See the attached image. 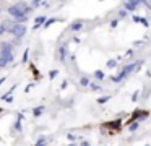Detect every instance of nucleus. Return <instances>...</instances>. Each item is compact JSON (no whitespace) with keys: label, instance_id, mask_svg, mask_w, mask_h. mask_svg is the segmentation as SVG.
I'll return each instance as SVG.
<instances>
[{"label":"nucleus","instance_id":"f257e3e1","mask_svg":"<svg viewBox=\"0 0 151 146\" xmlns=\"http://www.w3.org/2000/svg\"><path fill=\"white\" fill-rule=\"evenodd\" d=\"M29 12H31V8L26 7V3H17V5L8 7V13L18 21V23L25 21L26 18H28V13Z\"/></svg>","mask_w":151,"mask_h":146},{"label":"nucleus","instance_id":"f03ea898","mask_svg":"<svg viewBox=\"0 0 151 146\" xmlns=\"http://www.w3.org/2000/svg\"><path fill=\"white\" fill-rule=\"evenodd\" d=\"M140 63H143V60H138V62H135V63H132V65H127V67H123V70L120 73H119L117 76H114L112 78V81L114 83H119V81H122V80H125L128 75H130L132 72H133L135 68H138L140 67Z\"/></svg>","mask_w":151,"mask_h":146},{"label":"nucleus","instance_id":"7ed1b4c3","mask_svg":"<svg viewBox=\"0 0 151 146\" xmlns=\"http://www.w3.org/2000/svg\"><path fill=\"white\" fill-rule=\"evenodd\" d=\"M0 57L5 59L7 62H13L15 50H13V45L10 42H2V45H0Z\"/></svg>","mask_w":151,"mask_h":146},{"label":"nucleus","instance_id":"20e7f679","mask_svg":"<svg viewBox=\"0 0 151 146\" xmlns=\"http://www.w3.org/2000/svg\"><path fill=\"white\" fill-rule=\"evenodd\" d=\"M26 31H28V28H26V24H21V23H15V26H13L12 29V34L17 39H21V37L26 34Z\"/></svg>","mask_w":151,"mask_h":146},{"label":"nucleus","instance_id":"39448f33","mask_svg":"<svg viewBox=\"0 0 151 146\" xmlns=\"http://www.w3.org/2000/svg\"><path fill=\"white\" fill-rule=\"evenodd\" d=\"M148 115H150V112L148 110H135L133 114H132V117L127 120V125H130V123H133L137 118H146Z\"/></svg>","mask_w":151,"mask_h":146},{"label":"nucleus","instance_id":"423d86ee","mask_svg":"<svg viewBox=\"0 0 151 146\" xmlns=\"http://www.w3.org/2000/svg\"><path fill=\"white\" fill-rule=\"evenodd\" d=\"M102 128H112V133H119L120 132V120H112V122H106Z\"/></svg>","mask_w":151,"mask_h":146},{"label":"nucleus","instance_id":"0eeeda50","mask_svg":"<svg viewBox=\"0 0 151 146\" xmlns=\"http://www.w3.org/2000/svg\"><path fill=\"white\" fill-rule=\"evenodd\" d=\"M140 5H141V2H127V3H125V8L132 12V10H135V8H138Z\"/></svg>","mask_w":151,"mask_h":146},{"label":"nucleus","instance_id":"6e6552de","mask_svg":"<svg viewBox=\"0 0 151 146\" xmlns=\"http://www.w3.org/2000/svg\"><path fill=\"white\" fill-rule=\"evenodd\" d=\"M70 29H72V31H80V29H83V23L81 21H75V23L70 26Z\"/></svg>","mask_w":151,"mask_h":146},{"label":"nucleus","instance_id":"1a4fd4ad","mask_svg":"<svg viewBox=\"0 0 151 146\" xmlns=\"http://www.w3.org/2000/svg\"><path fill=\"white\" fill-rule=\"evenodd\" d=\"M44 21H46V18H44V16H37V18H36V21H34V23H36V24H34V28H39V26H41V24L42 23H44Z\"/></svg>","mask_w":151,"mask_h":146},{"label":"nucleus","instance_id":"9d476101","mask_svg":"<svg viewBox=\"0 0 151 146\" xmlns=\"http://www.w3.org/2000/svg\"><path fill=\"white\" fill-rule=\"evenodd\" d=\"M42 110H44V107H34V110H33V114H34V117H39V115H41L42 114Z\"/></svg>","mask_w":151,"mask_h":146},{"label":"nucleus","instance_id":"9b49d317","mask_svg":"<svg viewBox=\"0 0 151 146\" xmlns=\"http://www.w3.org/2000/svg\"><path fill=\"white\" fill-rule=\"evenodd\" d=\"M59 50H60V60H65V59H67V54H68V52H67V49L65 47H60Z\"/></svg>","mask_w":151,"mask_h":146},{"label":"nucleus","instance_id":"f8f14e48","mask_svg":"<svg viewBox=\"0 0 151 146\" xmlns=\"http://www.w3.org/2000/svg\"><path fill=\"white\" fill-rule=\"evenodd\" d=\"M94 76H96V80H104V72H101V70H98V72H94Z\"/></svg>","mask_w":151,"mask_h":146},{"label":"nucleus","instance_id":"ddd939ff","mask_svg":"<svg viewBox=\"0 0 151 146\" xmlns=\"http://www.w3.org/2000/svg\"><path fill=\"white\" fill-rule=\"evenodd\" d=\"M90 83H91V81H90V78H88V76H83L81 80H80V85H81V86H88Z\"/></svg>","mask_w":151,"mask_h":146},{"label":"nucleus","instance_id":"4468645a","mask_svg":"<svg viewBox=\"0 0 151 146\" xmlns=\"http://www.w3.org/2000/svg\"><path fill=\"white\" fill-rule=\"evenodd\" d=\"M90 89L91 91H101V86L96 85V83H90Z\"/></svg>","mask_w":151,"mask_h":146},{"label":"nucleus","instance_id":"2eb2a0df","mask_svg":"<svg viewBox=\"0 0 151 146\" xmlns=\"http://www.w3.org/2000/svg\"><path fill=\"white\" fill-rule=\"evenodd\" d=\"M137 128H138V123H137V122H133V123L128 125V130H130V132H137Z\"/></svg>","mask_w":151,"mask_h":146},{"label":"nucleus","instance_id":"dca6fc26","mask_svg":"<svg viewBox=\"0 0 151 146\" xmlns=\"http://www.w3.org/2000/svg\"><path fill=\"white\" fill-rule=\"evenodd\" d=\"M109 99H110V96H104V97H99V99H98V102H99V104H104V102H106V101H109Z\"/></svg>","mask_w":151,"mask_h":146},{"label":"nucleus","instance_id":"f3484780","mask_svg":"<svg viewBox=\"0 0 151 146\" xmlns=\"http://www.w3.org/2000/svg\"><path fill=\"white\" fill-rule=\"evenodd\" d=\"M28 55H29V50L26 49L25 54H23V63H26V60H28Z\"/></svg>","mask_w":151,"mask_h":146},{"label":"nucleus","instance_id":"a211bd4d","mask_svg":"<svg viewBox=\"0 0 151 146\" xmlns=\"http://www.w3.org/2000/svg\"><path fill=\"white\" fill-rule=\"evenodd\" d=\"M7 63H8V62L5 60V59H2V57H0V68H3V67H7Z\"/></svg>","mask_w":151,"mask_h":146},{"label":"nucleus","instance_id":"6ab92c4d","mask_svg":"<svg viewBox=\"0 0 151 146\" xmlns=\"http://www.w3.org/2000/svg\"><path fill=\"white\" fill-rule=\"evenodd\" d=\"M115 65H117V63H115V60H109V63H107V67H109V68H114Z\"/></svg>","mask_w":151,"mask_h":146},{"label":"nucleus","instance_id":"aec40b11","mask_svg":"<svg viewBox=\"0 0 151 146\" xmlns=\"http://www.w3.org/2000/svg\"><path fill=\"white\" fill-rule=\"evenodd\" d=\"M57 70H50V73H49V75H50V78H55V75H57Z\"/></svg>","mask_w":151,"mask_h":146},{"label":"nucleus","instance_id":"412c9836","mask_svg":"<svg viewBox=\"0 0 151 146\" xmlns=\"http://www.w3.org/2000/svg\"><path fill=\"white\" fill-rule=\"evenodd\" d=\"M127 15V10H120V13H119V16H120V18H123V16Z\"/></svg>","mask_w":151,"mask_h":146},{"label":"nucleus","instance_id":"4be33fe9","mask_svg":"<svg viewBox=\"0 0 151 146\" xmlns=\"http://www.w3.org/2000/svg\"><path fill=\"white\" fill-rule=\"evenodd\" d=\"M117 24H119V20H114V21H112V23H110V26H112V28H115Z\"/></svg>","mask_w":151,"mask_h":146},{"label":"nucleus","instance_id":"5701e85b","mask_svg":"<svg viewBox=\"0 0 151 146\" xmlns=\"http://www.w3.org/2000/svg\"><path fill=\"white\" fill-rule=\"evenodd\" d=\"M5 32V28H3V24H0V36Z\"/></svg>","mask_w":151,"mask_h":146},{"label":"nucleus","instance_id":"b1692460","mask_svg":"<svg viewBox=\"0 0 151 146\" xmlns=\"http://www.w3.org/2000/svg\"><path fill=\"white\" fill-rule=\"evenodd\" d=\"M67 86H68V81H63V83H62V89H65Z\"/></svg>","mask_w":151,"mask_h":146},{"label":"nucleus","instance_id":"393cba45","mask_svg":"<svg viewBox=\"0 0 151 146\" xmlns=\"http://www.w3.org/2000/svg\"><path fill=\"white\" fill-rule=\"evenodd\" d=\"M81 146H90V143H88V141H83V145Z\"/></svg>","mask_w":151,"mask_h":146},{"label":"nucleus","instance_id":"a878e982","mask_svg":"<svg viewBox=\"0 0 151 146\" xmlns=\"http://www.w3.org/2000/svg\"><path fill=\"white\" fill-rule=\"evenodd\" d=\"M36 146H46V143H36Z\"/></svg>","mask_w":151,"mask_h":146},{"label":"nucleus","instance_id":"bb28decb","mask_svg":"<svg viewBox=\"0 0 151 146\" xmlns=\"http://www.w3.org/2000/svg\"><path fill=\"white\" fill-rule=\"evenodd\" d=\"M5 80H7V78H0V85H2V83H3Z\"/></svg>","mask_w":151,"mask_h":146},{"label":"nucleus","instance_id":"cd10ccee","mask_svg":"<svg viewBox=\"0 0 151 146\" xmlns=\"http://www.w3.org/2000/svg\"><path fill=\"white\" fill-rule=\"evenodd\" d=\"M0 114H2V109H0Z\"/></svg>","mask_w":151,"mask_h":146},{"label":"nucleus","instance_id":"c85d7f7f","mask_svg":"<svg viewBox=\"0 0 151 146\" xmlns=\"http://www.w3.org/2000/svg\"><path fill=\"white\" fill-rule=\"evenodd\" d=\"M0 13H2V10H0Z\"/></svg>","mask_w":151,"mask_h":146}]
</instances>
